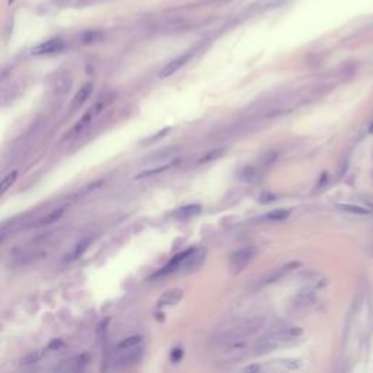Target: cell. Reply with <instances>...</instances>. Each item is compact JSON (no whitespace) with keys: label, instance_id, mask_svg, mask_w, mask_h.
<instances>
[{"label":"cell","instance_id":"6da1fadb","mask_svg":"<svg viewBox=\"0 0 373 373\" xmlns=\"http://www.w3.org/2000/svg\"><path fill=\"white\" fill-rule=\"evenodd\" d=\"M302 328H297V326H292V328H284V330H280L276 333H271V334L266 335L262 338H259L257 341V344L254 347V354H266L276 350L278 347L284 345L287 341H292V340H296L302 335Z\"/></svg>","mask_w":373,"mask_h":373},{"label":"cell","instance_id":"7a4b0ae2","mask_svg":"<svg viewBox=\"0 0 373 373\" xmlns=\"http://www.w3.org/2000/svg\"><path fill=\"white\" fill-rule=\"evenodd\" d=\"M257 252L258 251L255 247H245V248H240L239 251L233 252L230 257V273L239 274L240 271L257 257Z\"/></svg>","mask_w":373,"mask_h":373},{"label":"cell","instance_id":"3957f363","mask_svg":"<svg viewBox=\"0 0 373 373\" xmlns=\"http://www.w3.org/2000/svg\"><path fill=\"white\" fill-rule=\"evenodd\" d=\"M102 108H104L102 104H95L94 106H91L86 113H85V115H83V117H82V118L77 121L76 124H75V127L72 128V131H69V134L66 136L67 139H73V137H77L79 134L83 133L87 127H89V124L94 121V118H95L96 115L102 111Z\"/></svg>","mask_w":373,"mask_h":373},{"label":"cell","instance_id":"277c9868","mask_svg":"<svg viewBox=\"0 0 373 373\" xmlns=\"http://www.w3.org/2000/svg\"><path fill=\"white\" fill-rule=\"evenodd\" d=\"M66 47V41L63 38H51L38 44L37 47H34L32 53L35 56H46V54H56V53H61Z\"/></svg>","mask_w":373,"mask_h":373},{"label":"cell","instance_id":"5b68a950","mask_svg":"<svg viewBox=\"0 0 373 373\" xmlns=\"http://www.w3.org/2000/svg\"><path fill=\"white\" fill-rule=\"evenodd\" d=\"M194 56V51H187V53H184L181 56H178V57H175L173 60H171L168 64H165L163 69L161 70V73H159V77L161 79H166V77L172 76L173 73H177L181 67H184L188 61H190V58Z\"/></svg>","mask_w":373,"mask_h":373},{"label":"cell","instance_id":"8992f818","mask_svg":"<svg viewBox=\"0 0 373 373\" xmlns=\"http://www.w3.org/2000/svg\"><path fill=\"white\" fill-rule=\"evenodd\" d=\"M194 251V248H190L187 249V251H184L181 254H177L175 257H173L165 267L159 271V273H156V277H162V276H168V274H171L173 271H177L178 268H181L184 266V262L187 261V258L191 255V252Z\"/></svg>","mask_w":373,"mask_h":373},{"label":"cell","instance_id":"52a82bcc","mask_svg":"<svg viewBox=\"0 0 373 373\" xmlns=\"http://www.w3.org/2000/svg\"><path fill=\"white\" fill-rule=\"evenodd\" d=\"M92 91H94V85L92 83H86V85H83V86L80 87L77 91L76 95L73 96L72 102H70V109L72 111H77L79 108H82V105L89 99V96L92 95Z\"/></svg>","mask_w":373,"mask_h":373},{"label":"cell","instance_id":"ba28073f","mask_svg":"<svg viewBox=\"0 0 373 373\" xmlns=\"http://www.w3.org/2000/svg\"><path fill=\"white\" fill-rule=\"evenodd\" d=\"M121 353L123 354L118 357V363L121 364V366H131V364H136L137 362H140V359L143 357V348L137 345L134 348L124 350Z\"/></svg>","mask_w":373,"mask_h":373},{"label":"cell","instance_id":"9c48e42d","mask_svg":"<svg viewBox=\"0 0 373 373\" xmlns=\"http://www.w3.org/2000/svg\"><path fill=\"white\" fill-rule=\"evenodd\" d=\"M184 297V290L182 289H171L165 292L161 299L158 300V306H172L177 305Z\"/></svg>","mask_w":373,"mask_h":373},{"label":"cell","instance_id":"30bf717a","mask_svg":"<svg viewBox=\"0 0 373 373\" xmlns=\"http://www.w3.org/2000/svg\"><path fill=\"white\" fill-rule=\"evenodd\" d=\"M200 213H201L200 204H187V206L180 207L177 211H173L172 216L175 219L187 220L191 219V217H195V216H199Z\"/></svg>","mask_w":373,"mask_h":373},{"label":"cell","instance_id":"8fae6325","mask_svg":"<svg viewBox=\"0 0 373 373\" xmlns=\"http://www.w3.org/2000/svg\"><path fill=\"white\" fill-rule=\"evenodd\" d=\"M297 267H300V262H297V261H292V262H287L286 266H281L280 268H277L270 277L267 278V281H266V284H271V283H276L278 281L280 278L286 277L289 273H292L293 270H296Z\"/></svg>","mask_w":373,"mask_h":373},{"label":"cell","instance_id":"7c38bea8","mask_svg":"<svg viewBox=\"0 0 373 373\" xmlns=\"http://www.w3.org/2000/svg\"><path fill=\"white\" fill-rule=\"evenodd\" d=\"M204 257H206V251H204V249L194 248V251L191 252V255L187 258V261L184 262L182 267L185 268L187 271H192V270L200 267L201 262L204 261Z\"/></svg>","mask_w":373,"mask_h":373},{"label":"cell","instance_id":"4fadbf2b","mask_svg":"<svg viewBox=\"0 0 373 373\" xmlns=\"http://www.w3.org/2000/svg\"><path fill=\"white\" fill-rule=\"evenodd\" d=\"M89 244H91V239H89V238L79 240L76 245H75V248L72 249V251L67 254L64 261H66V262H73V261H77V259L80 258V257H82V255L86 252L87 248H89Z\"/></svg>","mask_w":373,"mask_h":373},{"label":"cell","instance_id":"5bb4252c","mask_svg":"<svg viewBox=\"0 0 373 373\" xmlns=\"http://www.w3.org/2000/svg\"><path fill=\"white\" fill-rule=\"evenodd\" d=\"M178 162V159H173L171 162L163 163V165H159V166H155V168H150V169H146L143 172H140L139 175H136V180H144V178H150V177H155V175H159V173L166 172L168 169H171L172 166H175Z\"/></svg>","mask_w":373,"mask_h":373},{"label":"cell","instance_id":"9a60e30c","mask_svg":"<svg viewBox=\"0 0 373 373\" xmlns=\"http://www.w3.org/2000/svg\"><path fill=\"white\" fill-rule=\"evenodd\" d=\"M105 38V34L99 29H87L85 31L82 35H80V41L86 46L91 44H98V42H102Z\"/></svg>","mask_w":373,"mask_h":373},{"label":"cell","instance_id":"2e32d148","mask_svg":"<svg viewBox=\"0 0 373 373\" xmlns=\"http://www.w3.org/2000/svg\"><path fill=\"white\" fill-rule=\"evenodd\" d=\"M335 207L338 210L345 211V213H352V214H359V216H367L370 214V210L366 209V207H362L359 204H350V203H338L335 204Z\"/></svg>","mask_w":373,"mask_h":373},{"label":"cell","instance_id":"e0dca14e","mask_svg":"<svg viewBox=\"0 0 373 373\" xmlns=\"http://www.w3.org/2000/svg\"><path fill=\"white\" fill-rule=\"evenodd\" d=\"M142 341H143V337L142 335H131V337H128V338H125L123 340L120 344H118V352H124V350H130V348H134V347H137L139 344H142Z\"/></svg>","mask_w":373,"mask_h":373},{"label":"cell","instance_id":"ac0fdd59","mask_svg":"<svg viewBox=\"0 0 373 373\" xmlns=\"http://www.w3.org/2000/svg\"><path fill=\"white\" fill-rule=\"evenodd\" d=\"M63 214H64V207H60L57 210L51 211V213L47 214L46 217H42V219L39 220L38 226H48V225H53L54 222H58V220L61 219Z\"/></svg>","mask_w":373,"mask_h":373},{"label":"cell","instance_id":"d6986e66","mask_svg":"<svg viewBox=\"0 0 373 373\" xmlns=\"http://www.w3.org/2000/svg\"><path fill=\"white\" fill-rule=\"evenodd\" d=\"M16 178H18V172L16 171H13V172L8 173L2 181H0V195H3L5 192L9 190L10 187L15 184L16 181Z\"/></svg>","mask_w":373,"mask_h":373},{"label":"cell","instance_id":"ffe728a7","mask_svg":"<svg viewBox=\"0 0 373 373\" xmlns=\"http://www.w3.org/2000/svg\"><path fill=\"white\" fill-rule=\"evenodd\" d=\"M41 357H42V353L38 352V350H35V352H31L28 353L25 357H22V360H20V364L22 366H31V364H35L37 362L41 360Z\"/></svg>","mask_w":373,"mask_h":373},{"label":"cell","instance_id":"44dd1931","mask_svg":"<svg viewBox=\"0 0 373 373\" xmlns=\"http://www.w3.org/2000/svg\"><path fill=\"white\" fill-rule=\"evenodd\" d=\"M290 211L284 210V209H277V210L270 211L266 214V219L273 220V222H278V220H284L289 217Z\"/></svg>","mask_w":373,"mask_h":373},{"label":"cell","instance_id":"7402d4cb","mask_svg":"<svg viewBox=\"0 0 373 373\" xmlns=\"http://www.w3.org/2000/svg\"><path fill=\"white\" fill-rule=\"evenodd\" d=\"M64 348V341L61 338H54L51 340L47 345V352H58V350H63Z\"/></svg>","mask_w":373,"mask_h":373},{"label":"cell","instance_id":"603a6c76","mask_svg":"<svg viewBox=\"0 0 373 373\" xmlns=\"http://www.w3.org/2000/svg\"><path fill=\"white\" fill-rule=\"evenodd\" d=\"M297 299L302 302V303H311L312 300H314V292L312 290H302L300 293H299V296H297Z\"/></svg>","mask_w":373,"mask_h":373},{"label":"cell","instance_id":"cb8c5ba5","mask_svg":"<svg viewBox=\"0 0 373 373\" xmlns=\"http://www.w3.org/2000/svg\"><path fill=\"white\" fill-rule=\"evenodd\" d=\"M240 178L247 182L252 181V180L255 178V169H254V168H251V166L244 168V169H242V172H240Z\"/></svg>","mask_w":373,"mask_h":373},{"label":"cell","instance_id":"d4e9b609","mask_svg":"<svg viewBox=\"0 0 373 373\" xmlns=\"http://www.w3.org/2000/svg\"><path fill=\"white\" fill-rule=\"evenodd\" d=\"M87 363H89V354L87 353L79 354L76 359H75V364H76V367L79 369V370H80V369H83Z\"/></svg>","mask_w":373,"mask_h":373},{"label":"cell","instance_id":"484cf974","mask_svg":"<svg viewBox=\"0 0 373 373\" xmlns=\"http://www.w3.org/2000/svg\"><path fill=\"white\" fill-rule=\"evenodd\" d=\"M281 366L289 369V370H296L300 367V362L295 360V359H287V360H281Z\"/></svg>","mask_w":373,"mask_h":373},{"label":"cell","instance_id":"4316f807","mask_svg":"<svg viewBox=\"0 0 373 373\" xmlns=\"http://www.w3.org/2000/svg\"><path fill=\"white\" fill-rule=\"evenodd\" d=\"M168 131H169V128H163L162 131H159V133H156V136H152V137H149V139H146V140H144V142H143V144H152V143H155L156 140H159V139H162L163 136H165V134L168 133Z\"/></svg>","mask_w":373,"mask_h":373},{"label":"cell","instance_id":"83f0119b","mask_svg":"<svg viewBox=\"0 0 373 373\" xmlns=\"http://www.w3.org/2000/svg\"><path fill=\"white\" fill-rule=\"evenodd\" d=\"M222 153H223V149H217V150H213L211 153L206 155V156H204V159H201L200 162L201 163H203V162H210V161H213V159L219 158Z\"/></svg>","mask_w":373,"mask_h":373},{"label":"cell","instance_id":"f1b7e54d","mask_svg":"<svg viewBox=\"0 0 373 373\" xmlns=\"http://www.w3.org/2000/svg\"><path fill=\"white\" fill-rule=\"evenodd\" d=\"M182 356H184L182 348H173L172 353H171V360H172L173 363H178V362H181Z\"/></svg>","mask_w":373,"mask_h":373},{"label":"cell","instance_id":"f546056e","mask_svg":"<svg viewBox=\"0 0 373 373\" xmlns=\"http://www.w3.org/2000/svg\"><path fill=\"white\" fill-rule=\"evenodd\" d=\"M328 175L326 173H324L322 175V178H319V182H318V185H316V188H315V191H322V190H325V187L328 185Z\"/></svg>","mask_w":373,"mask_h":373},{"label":"cell","instance_id":"4dcf8cb0","mask_svg":"<svg viewBox=\"0 0 373 373\" xmlns=\"http://www.w3.org/2000/svg\"><path fill=\"white\" fill-rule=\"evenodd\" d=\"M259 370H261L259 364H251V366L244 369V373H259Z\"/></svg>","mask_w":373,"mask_h":373},{"label":"cell","instance_id":"1f68e13d","mask_svg":"<svg viewBox=\"0 0 373 373\" xmlns=\"http://www.w3.org/2000/svg\"><path fill=\"white\" fill-rule=\"evenodd\" d=\"M369 131H370V133H373V123H372V125H370V128H369Z\"/></svg>","mask_w":373,"mask_h":373},{"label":"cell","instance_id":"d6a6232c","mask_svg":"<svg viewBox=\"0 0 373 373\" xmlns=\"http://www.w3.org/2000/svg\"><path fill=\"white\" fill-rule=\"evenodd\" d=\"M13 2H15V0H8V3H9V5H12Z\"/></svg>","mask_w":373,"mask_h":373}]
</instances>
